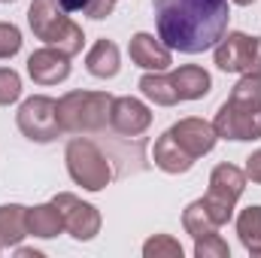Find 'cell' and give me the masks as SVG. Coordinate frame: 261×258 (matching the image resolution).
I'll return each mask as SVG.
<instances>
[{
  "mask_svg": "<svg viewBox=\"0 0 261 258\" xmlns=\"http://www.w3.org/2000/svg\"><path fill=\"white\" fill-rule=\"evenodd\" d=\"M113 9H116V0H91L88 9H85V15L94 18V21H103V18L113 15Z\"/></svg>",
  "mask_w": 261,
  "mask_h": 258,
  "instance_id": "4316f807",
  "label": "cell"
},
{
  "mask_svg": "<svg viewBox=\"0 0 261 258\" xmlns=\"http://www.w3.org/2000/svg\"><path fill=\"white\" fill-rule=\"evenodd\" d=\"M21 52V31L12 21H0V61H9Z\"/></svg>",
  "mask_w": 261,
  "mask_h": 258,
  "instance_id": "484cf974",
  "label": "cell"
},
{
  "mask_svg": "<svg viewBox=\"0 0 261 258\" xmlns=\"http://www.w3.org/2000/svg\"><path fill=\"white\" fill-rule=\"evenodd\" d=\"M143 255L146 258H182V243L170 234H155L143 243Z\"/></svg>",
  "mask_w": 261,
  "mask_h": 258,
  "instance_id": "603a6c76",
  "label": "cell"
},
{
  "mask_svg": "<svg viewBox=\"0 0 261 258\" xmlns=\"http://www.w3.org/2000/svg\"><path fill=\"white\" fill-rule=\"evenodd\" d=\"M152 125V110L140 97H113L110 104V128L122 137H140Z\"/></svg>",
  "mask_w": 261,
  "mask_h": 258,
  "instance_id": "8fae6325",
  "label": "cell"
},
{
  "mask_svg": "<svg viewBox=\"0 0 261 258\" xmlns=\"http://www.w3.org/2000/svg\"><path fill=\"white\" fill-rule=\"evenodd\" d=\"M58 3H61V6H64L67 12H85V9H88V3H91V0H58Z\"/></svg>",
  "mask_w": 261,
  "mask_h": 258,
  "instance_id": "f1b7e54d",
  "label": "cell"
},
{
  "mask_svg": "<svg viewBox=\"0 0 261 258\" xmlns=\"http://www.w3.org/2000/svg\"><path fill=\"white\" fill-rule=\"evenodd\" d=\"M21 97V76L12 67H0V107H12Z\"/></svg>",
  "mask_w": 261,
  "mask_h": 258,
  "instance_id": "d4e9b609",
  "label": "cell"
},
{
  "mask_svg": "<svg viewBox=\"0 0 261 258\" xmlns=\"http://www.w3.org/2000/svg\"><path fill=\"white\" fill-rule=\"evenodd\" d=\"M161 43L182 55H200L213 49L231 21L228 0H152Z\"/></svg>",
  "mask_w": 261,
  "mask_h": 258,
  "instance_id": "6da1fadb",
  "label": "cell"
},
{
  "mask_svg": "<svg viewBox=\"0 0 261 258\" xmlns=\"http://www.w3.org/2000/svg\"><path fill=\"white\" fill-rule=\"evenodd\" d=\"M85 70L94 79H113L122 70V52L113 40H97L88 52H85Z\"/></svg>",
  "mask_w": 261,
  "mask_h": 258,
  "instance_id": "2e32d148",
  "label": "cell"
},
{
  "mask_svg": "<svg viewBox=\"0 0 261 258\" xmlns=\"http://www.w3.org/2000/svg\"><path fill=\"white\" fill-rule=\"evenodd\" d=\"M0 252H3V246H0Z\"/></svg>",
  "mask_w": 261,
  "mask_h": 258,
  "instance_id": "d6a6232c",
  "label": "cell"
},
{
  "mask_svg": "<svg viewBox=\"0 0 261 258\" xmlns=\"http://www.w3.org/2000/svg\"><path fill=\"white\" fill-rule=\"evenodd\" d=\"M152 161H155L158 170H164V173H170V176L189 173V170L195 167V158L182 152V146L173 140L170 131H164V134L155 140V146H152Z\"/></svg>",
  "mask_w": 261,
  "mask_h": 258,
  "instance_id": "5bb4252c",
  "label": "cell"
},
{
  "mask_svg": "<svg viewBox=\"0 0 261 258\" xmlns=\"http://www.w3.org/2000/svg\"><path fill=\"white\" fill-rule=\"evenodd\" d=\"M52 203L61 210L64 231L73 237V240L88 243V240H94V237L100 234L103 219H100V210H97L94 203H88V200H82V197H76V194H70V192L55 194Z\"/></svg>",
  "mask_w": 261,
  "mask_h": 258,
  "instance_id": "ba28073f",
  "label": "cell"
},
{
  "mask_svg": "<svg viewBox=\"0 0 261 258\" xmlns=\"http://www.w3.org/2000/svg\"><path fill=\"white\" fill-rule=\"evenodd\" d=\"M237 237L249 255H261V203L240 210L237 216Z\"/></svg>",
  "mask_w": 261,
  "mask_h": 258,
  "instance_id": "ffe728a7",
  "label": "cell"
},
{
  "mask_svg": "<svg viewBox=\"0 0 261 258\" xmlns=\"http://www.w3.org/2000/svg\"><path fill=\"white\" fill-rule=\"evenodd\" d=\"M28 76L37 85H58L70 76V55H64L61 49L43 46L37 52H31L28 58Z\"/></svg>",
  "mask_w": 261,
  "mask_h": 258,
  "instance_id": "4fadbf2b",
  "label": "cell"
},
{
  "mask_svg": "<svg viewBox=\"0 0 261 258\" xmlns=\"http://www.w3.org/2000/svg\"><path fill=\"white\" fill-rule=\"evenodd\" d=\"M246 179H252L255 186H261V149H255L249 158H246V167H243Z\"/></svg>",
  "mask_w": 261,
  "mask_h": 258,
  "instance_id": "83f0119b",
  "label": "cell"
},
{
  "mask_svg": "<svg viewBox=\"0 0 261 258\" xmlns=\"http://www.w3.org/2000/svg\"><path fill=\"white\" fill-rule=\"evenodd\" d=\"M173 140L182 146V152L186 155H192V158H203V155H210L213 149H216V143H219V134L213 128V122H206V119H197V116H189V119H179L173 128Z\"/></svg>",
  "mask_w": 261,
  "mask_h": 258,
  "instance_id": "30bf717a",
  "label": "cell"
},
{
  "mask_svg": "<svg viewBox=\"0 0 261 258\" xmlns=\"http://www.w3.org/2000/svg\"><path fill=\"white\" fill-rule=\"evenodd\" d=\"M15 255H21V258H43V252H40V249H24V246L18 243V246H15Z\"/></svg>",
  "mask_w": 261,
  "mask_h": 258,
  "instance_id": "f546056e",
  "label": "cell"
},
{
  "mask_svg": "<svg viewBox=\"0 0 261 258\" xmlns=\"http://www.w3.org/2000/svg\"><path fill=\"white\" fill-rule=\"evenodd\" d=\"M213 61L222 73L261 76V37L231 31L213 46Z\"/></svg>",
  "mask_w": 261,
  "mask_h": 258,
  "instance_id": "8992f818",
  "label": "cell"
},
{
  "mask_svg": "<svg viewBox=\"0 0 261 258\" xmlns=\"http://www.w3.org/2000/svg\"><path fill=\"white\" fill-rule=\"evenodd\" d=\"M228 100L243 110H261V76H240Z\"/></svg>",
  "mask_w": 261,
  "mask_h": 258,
  "instance_id": "7402d4cb",
  "label": "cell"
},
{
  "mask_svg": "<svg viewBox=\"0 0 261 258\" xmlns=\"http://www.w3.org/2000/svg\"><path fill=\"white\" fill-rule=\"evenodd\" d=\"M140 91H143V97L146 100H152L155 107H173V104H179V94H176V88H173V79H170V73H143L140 76V85H137Z\"/></svg>",
  "mask_w": 261,
  "mask_h": 258,
  "instance_id": "d6986e66",
  "label": "cell"
},
{
  "mask_svg": "<svg viewBox=\"0 0 261 258\" xmlns=\"http://www.w3.org/2000/svg\"><path fill=\"white\" fill-rule=\"evenodd\" d=\"M15 125L31 143H52L64 134L61 122H58V100L46 97V94H34V97L21 100L18 113H15Z\"/></svg>",
  "mask_w": 261,
  "mask_h": 258,
  "instance_id": "52a82bcc",
  "label": "cell"
},
{
  "mask_svg": "<svg viewBox=\"0 0 261 258\" xmlns=\"http://www.w3.org/2000/svg\"><path fill=\"white\" fill-rule=\"evenodd\" d=\"M213 128L219 134V140H234V143L261 140V110H243V107H234L231 100H225L216 110Z\"/></svg>",
  "mask_w": 261,
  "mask_h": 258,
  "instance_id": "9c48e42d",
  "label": "cell"
},
{
  "mask_svg": "<svg viewBox=\"0 0 261 258\" xmlns=\"http://www.w3.org/2000/svg\"><path fill=\"white\" fill-rule=\"evenodd\" d=\"M110 104L107 91H67L58 97V122L64 134H97L110 125Z\"/></svg>",
  "mask_w": 261,
  "mask_h": 258,
  "instance_id": "3957f363",
  "label": "cell"
},
{
  "mask_svg": "<svg viewBox=\"0 0 261 258\" xmlns=\"http://www.w3.org/2000/svg\"><path fill=\"white\" fill-rule=\"evenodd\" d=\"M246 183H249V179H246L243 167H237V164L222 161V164L213 167V173H210V189L203 194V203H206V210H210V216L216 219L219 228L234 219V207H237L240 194L246 192Z\"/></svg>",
  "mask_w": 261,
  "mask_h": 258,
  "instance_id": "5b68a950",
  "label": "cell"
},
{
  "mask_svg": "<svg viewBox=\"0 0 261 258\" xmlns=\"http://www.w3.org/2000/svg\"><path fill=\"white\" fill-rule=\"evenodd\" d=\"M231 3H237V6H249V3H255V0H231Z\"/></svg>",
  "mask_w": 261,
  "mask_h": 258,
  "instance_id": "4dcf8cb0",
  "label": "cell"
},
{
  "mask_svg": "<svg viewBox=\"0 0 261 258\" xmlns=\"http://www.w3.org/2000/svg\"><path fill=\"white\" fill-rule=\"evenodd\" d=\"M28 237V207L24 203H3L0 207V246L15 249Z\"/></svg>",
  "mask_w": 261,
  "mask_h": 258,
  "instance_id": "ac0fdd59",
  "label": "cell"
},
{
  "mask_svg": "<svg viewBox=\"0 0 261 258\" xmlns=\"http://www.w3.org/2000/svg\"><path fill=\"white\" fill-rule=\"evenodd\" d=\"M195 258H231V246L219 231L195 237Z\"/></svg>",
  "mask_w": 261,
  "mask_h": 258,
  "instance_id": "cb8c5ba5",
  "label": "cell"
},
{
  "mask_svg": "<svg viewBox=\"0 0 261 258\" xmlns=\"http://www.w3.org/2000/svg\"><path fill=\"white\" fill-rule=\"evenodd\" d=\"M0 3H15V0H0Z\"/></svg>",
  "mask_w": 261,
  "mask_h": 258,
  "instance_id": "1f68e13d",
  "label": "cell"
},
{
  "mask_svg": "<svg viewBox=\"0 0 261 258\" xmlns=\"http://www.w3.org/2000/svg\"><path fill=\"white\" fill-rule=\"evenodd\" d=\"M182 228H186V234H192V237H203V234H210V231H219V225H216V219L210 216L203 197L192 200V203L182 210Z\"/></svg>",
  "mask_w": 261,
  "mask_h": 258,
  "instance_id": "44dd1931",
  "label": "cell"
},
{
  "mask_svg": "<svg viewBox=\"0 0 261 258\" xmlns=\"http://www.w3.org/2000/svg\"><path fill=\"white\" fill-rule=\"evenodd\" d=\"M179 100H203L213 91V76L197 64H182L170 73Z\"/></svg>",
  "mask_w": 261,
  "mask_h": 258,
  "instance_id": "9a60e30c",
  "label": "cell"
},
{
  "mask_svg": "<svg viewBox=\"0 0 261 258\" xmlns=\"http://www.w3.org/2000/svg\"><path fill=\"white\" fill-rule=\"evenodd\" d=\"M67 173L76 186H82L85 192H103L113 183V167L107 161V155L97 149V143L85 140V137H73L64 149Z\"/></svg>",
  "mask_w": 261,
  "mask_h": 258,
  "instance_id": "277c9868",
  "label": "cell"
},
{
  "mask_svg": "<svg viewBox=\"0 0 261 258\" xmlns=\"http://www.w3.org/2000/svg\"><path fill=\"white\" fill-rule=\"evenodd\" d=\"M64 231V219H61V210L49 200V203H37V207H28V234L31 237H40V240H52Z\"/></svg>",
  "mask_w": 261,
  "mask_h": 258,
  "instance_id": "e0dca14e",
  "label": "cell"
},
{
  "mask_svg": "<svg viewBox=\"0 0 261 258\" xmlns=\"http://www.w3.org/2000/svg\"><path fill=\"white\" fill-rule=\"evenodd\" d=\"M128 55L140 70H149V73H164V70H170V64H173V55L161 43V37L146 34V31H140V34L130 37Z\"/></svg>",
  "mask_w": 261,
  "mask_h": 258,
  "instance_id": "7c38bea8",
  "label": "cell"
},
{
  "mask_svg": "<svg viewBox=\"0 0 261 258\" xmlns=\"http://www.w3.org/2000/svg\"><path fill=\"white\" fill-rule=\"evenodd\" d=\"M28 24H31L37 40H43L52 49H61L70 58L79 55L85 46L82 28L70 18V12L58 0H34L28 6Z\"/></svg>",
  "mask_w": 261,
  "mask_h": 258,
  "instance_id": "7a4b0ae2",
  "label": "cell"
}]
</instances>
